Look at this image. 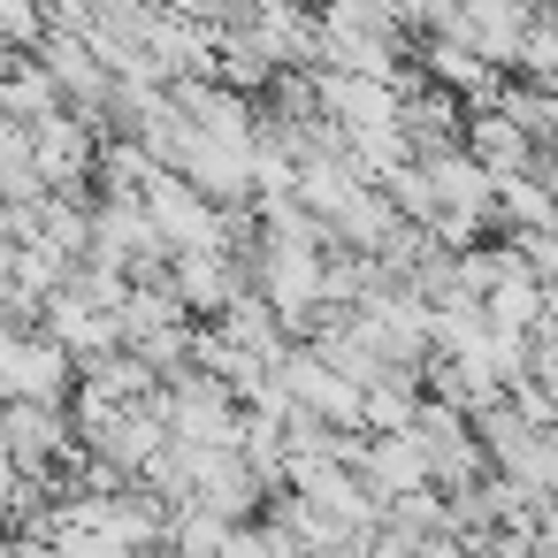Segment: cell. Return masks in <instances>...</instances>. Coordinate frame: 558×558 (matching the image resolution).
<instances>
[{"label":"cell","mask_w":558,"mask_h":558,"mask_svg":"<svg viewBox=\"0 0 558 558\" xmlns=\"http://www.w3.org/2000/svg\"><path fill=\"white\" fill-rule=\"evenodd\" d=\"M54 108V85H47V70H16V77H0V116H47Z\"/></svg>","instance_id":"7"},{"label":"cell","mask_w":558,"mask_h":558,"mask_svg":"<svg viewBox=\"0 0 558 558\" xmlns=\"http://www.w3.org/2000/svg\"><path fill=\"white\" fill-rule=\"evenodd\" d=\"M466 154H474L489 177H520V169H535V138H527L505 108H482V123H474V138H466Z\"/></svg>","instance_id":"5"},{"label":"cell","mask_w":558,"mask_h":558,"mask_svg":"<svg viewBox=\"0 0 558 558\" xmlns=\"http://www.w3.org/2000/svg\"><path fill=\"white\" fill-rule=\"evenodd\" d=\"M70 383V352L54 337H16V329H0V398H62Z\"/></svg>","instance_id":"2"},{"label":"cell","mask_w":558,"mask_h":558,"mask_svg":"<svg viewBox=\"0 0 558 558\" xmlns=\"http://www.w3.org/2000/svg\"><path fill=\"white\" fill-rule=\"evenodd\" d=\"M169 291H177L184 306H215V314H222V306L245 291V276L230 268L222 245H192V253H177V283H169Z\"/></svg>","instance_id":"3"},{"label":"cell","mask_w":558,"mask_h":558,"mask_svg":"<svg viewBox=\"0 0 558 558\" xmlns=\"http://www.w3.org/2000/svg\"><path fill=\"white\" fill-rule=\"evenodd\" d=\"M0 436H9V459H16V466H47V451L62 444V413H54L47 398H9Z\"/></svg>","instance_id":"4"},{"label":"cell","mask_w":558,"mask_h":558,"mask_svg":"<svg viewBox=\"0 0 558 558\" xmlns=\"http://www.w3.org/2000/svg\"><path fill=\"white\" fill-rule=\"evenodd\" d=\"M146 222H154V238L169 245V253H192V245H222V215H215V199L192 184V177H177V169H154L146 177Z\"/></svg>","instance_id":"1"},{"label":"cell","mask_w":558,"mask_h":558,"mask_svg":"<svg viewBox=\"0 0 558 558\" xmlns=\"http://www.w3.org/2000/svg\"><path fill=\"white\" fill-rule=\"evenodd\" d=\"M85 161H93V138H85L77 123L39 116V131H32V169H39V184H77Z\"/></svg>","instance_id":"6"}]
</instances>
